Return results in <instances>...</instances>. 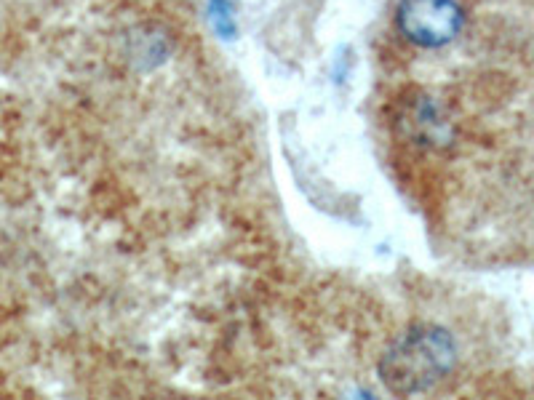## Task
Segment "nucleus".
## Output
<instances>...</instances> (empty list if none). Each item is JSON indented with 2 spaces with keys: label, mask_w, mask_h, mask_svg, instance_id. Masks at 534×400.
<instances>
[{
  "label": "nucleus",
  "mask_w": 534,
  "mask_h": 400,
  "mask_svg": "<svg viewBox=\"0 0 534 400\" xmlns=\"http://www.w3.org/2000/svg\"><path fill=\"white\" fill-rule=\"evenodd\" d=\"M454 355L457 350L446 331L414 328L401 336L382 358V379L396 395L422 392L449 374V368L454 366Z\"/></svg>",
  "instance_id": "obj_1"
},
{
  "label": "nucleus",
  "mask_w": 534,
  "mask_h": 400,
  "mask_svg": "<svg viewBox=\"0 0 534 400\" xmlns=\"http://www.w3.org/2000/svg\"><path fill=\"white\" fill-rule=\"evenodd\" d=\"M465 14L457 0H401L396 30L417 48H444L460 35Z\"/></svg>",
  "instance_id": "obj_2"
},
{
  "label": "nucleus",
  "mask_w": 534,
  "mask_h": 400,
  "mask_svg": "<svg viewBox=\"0 0 534 400\" xmlns=\"http://www.w3.org/2000/svg\"><path fill=\"white\" fill-rule=\"evenodd\" d=\"M11 318H14V296H11L9 280L3 275V270H0V344H3L6 334H9Z\"/></svg>",
  "instance_id": "obj_3"
}]
</instances>
